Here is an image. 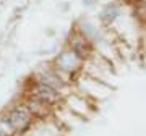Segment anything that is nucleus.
Returning a JSON list of instances; mask_svg holds the SVG:
<instances>
[{"mask_svg": "<svg viewBox=\"0 0 146 136\" xmlns=\"http://www.w3.org/2000/svg\"><path fill=\"white\" fill-rule=\"evenodd\" d=\"M5 118L8 120L10 126L16 133V136H25L36 126L37 121L34 120V117L26 110V107L16 99L11 104H8L5 109L2 110Z\"/></svg>", "mask_w": 146, "mask_h": 136, "instance_id": "nucleus-1", "label": "nucleus"}, {"mask_svg": "<svg viewBox=\"0 0 146 136\" xmlns=\"http://www.w3.org/2000/svg\"><path fill=\"white\" fill-rule=\"evenodd\" d=\"M21 92H23V94H29V96H33V97H36V99L42 100L44 104H47L54 110H57L58 107L65 102V94L52 89L50 86H46V84L39 83L37 79L33 78L31 75L23 81Z\"/></svg>", "mask_w": 146, "mask_h": 136, "instance_id": "nucleus-2", "label": "nucleus"}, {"mask_svg": "<svg viewBox=\"0 0 146 136\" xmlns=\"http://www.w3.org/2000/svg\"><path fill=\"white\" fill-rule=\"evenodd\" d=\"M50 63H52V67L55 68V70H58V71L65 76V79H67L68 83L72 84L73 81L76 79V76L80 75L84 62H81L68 47H63L62 50L52 58Z\"/></svg>", "mask_w": 146, "mask_h": 136, "instance_id": "nucleus-3", "label": "nucleus"}, {"mask_svg": "<svg viewBox=\"0 0 146 136\" xmlns=\"http://www.w3.org/2000/svg\"><path fill=\"white\" fill-rule=\"evenodd\" d=\"M31 76L34 79H37L39 83L46 84V86H50L52 89H55V91H58V92H62V94H65V96H67L68 89L72 86V84L65 79V76H63L58 70H55V68L52 67V63H49L47 67L46 65L37 67L31 73Z\"/></svg>", "mask_w": 146, "mask_h": 136, "instance_id": "nucleus-4", "label": "nucleus"}, {"mask_svg": "<svg viewBox=\"0 0 146 136\" xmlns=\"http://www.w3.org/2000/svg\"><path fill=\"white\" fill-rule=\"evenodd\" d=\"M18 100L26 107V110L34 117V120H36L37 123H39V121H44V123H46V121L50 120L54 117V114H55L54 109H50V107L47 104H44L42 100L36 99V97H33V96H29V94H23V92H21Z\"/></svg>", "mask_w": 146, "mask_h": 136, "instance_id": "nucleus-5", "label": "nucleus"}, {"mask_svg": "<svg viewBox=\"0 0 146 136\" xmlns=\"http://www.w3.org/2000/svg\"><path fill=\"white\" fill-rule=\"evenodd\" d=\"M65 47L70 49L81 62L89 60L91 55H93V42L89 41L88 37H84L78 29H73V31L70 32Z\"/></svg>", "mask_w": 146, "mask_h": 136, "instance_id": "nucleus-6", "label": "nucleus"}, {"mask_svg": "<svg viewBox=\"0 0 146 136\" xmlns=\"http://www.w3.org/2000/svg\"><path fill=\"white\" fill-rule=\"evenodd\" d=\"M119 7L115 5V3H110V5H106L104 8H102V11H101V21L102 23H106V24H110V23H114L115 20H117V16H119Z\"/></svg>", "mask_w": 146, "mask_h": 136, "instance_id": "nucleus-7", "label": "nucleus"}, {"mask_svg": "<svg viewBox=\"0 0 146 136\" xmlns=\"http://www.w3.org/2000/svg\"><path fill=\"white\" fill-rule=\"evenodd\" d=\"M0 133L5 135V136H16V133L10 126V123H8V120L5 118V115H3L2 110H0Z\"/></svg>", "mask_w": 146, "mask_h": 136, "instance_id": "nucleus-8", "label": "nucleus"}, {"mask_svg": "<svg viewBox=\"0 0 146 136\" xmlns=\"http://www.w3.org/2000/svg\"><path fill=\"white\" fill-rule=\"evenodd\" d=\"M135 15L140 21L146 23V2H138V3H135Z\"/></svg>", "mask_w": 146, "mask_h": 136, "instance_id": "nucleus-9", "label": "nucleus"}, {"mask_svg": "<svg viewBox=\"0 0 146 136\" xmlns=\"http://www.w3.org/2000/svg\"><path fill=\"white\" fill-rule=\"evenodd\" d=\"M94 2H96V0H83V3H84V5H93Z\"/></svg>", "mask_w": 146, "mask_h": 136, "instance_id": "nucleus-10", "label": "nucleus"}, {"mask_svg": "<svg viewBox=\"0 0 146 136\" xmlns=\"http://www.w3.org/2000/svg\"><path fill=\"white\" fill-rule=\"evenodd\" d=\"M0 136H5V135H2V133H0Z\"/></svg>", "mask_w": 146, "mask_h": 136, "instance_id": "nucleus-11", "label": "nucleus"}]
</instances>
